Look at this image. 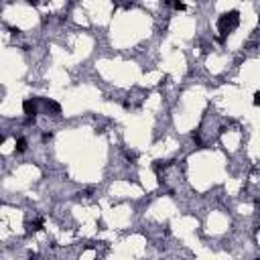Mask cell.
Instances as JSON below:
<instances>
[{"label":"cell","instance_id":"cell-1","mask_svg":"<svg viewBox=\"0 0 260 260\" xmlns=\"http://www.w3.org/2000/svg\"><path fill=\"white\" fill-rule=\"evenodd\" d=\"M27 150V140L24 138H18L17 140V153H24Z\"/></svg>","mask_w":260,"mask_h":260},{"label":"cell","instance_id":"cell-2","mask_svg":"<svg viewBox=\"0 0 260 260\" xmlns=\"http://www.w3.org/2000/svg\"><path fill=\"white\" fill-rule=\"evenodd\" d=\"M254 104H256V106H260V91L254 96Z\"/></svg>","mask_w":260,"mask_h":260},{"label":"cell","instance_id":"cell-3","mask_svg":"<svg viewBox=\"0 0 260 260\" xmlns=\"http://www.w3.org/2000/svg\"><path fill=\"white\" fill-rule=\"evenodd\" d=\"M28 260H37V256H31V258H28Z\"/></svg>","mask_w":260,"mask_h":260}]
</instances>
